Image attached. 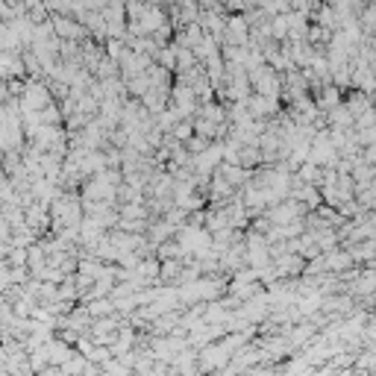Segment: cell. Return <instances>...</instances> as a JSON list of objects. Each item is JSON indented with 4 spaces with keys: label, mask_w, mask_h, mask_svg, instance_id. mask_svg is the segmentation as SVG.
Returning a JSON list of instances; mask_svg holds the SVG:
<instances>
[{
    "label": "cell",
    "mask_w": 376,
    "mask_h": 376,
    "mask_svg": "<svg viewBox=\"0 0 376 376\" xmlns=\"http://www.w3.org/2000/svg\"><path fill=\"white\" fill-rule=\"evenodd\" d=\"M21 103V112H38V109H45L47 103H53V94H50V86L47 80L41 77H30L24 82V91L18 97Z\"/></svg>",
    "instance_id": "cell-1"
},
{
    "label": "cell",
    "mask_w": 376,
    "mask_h": 376,
    "mask_svg": "<svg viewBox=\"0 0 376 376\" xmlns=\"http://www.w3.org/2000/svg\"><path fill=\"white\" fill-rule=\"evenodd\" d=\"M53 21V33H57L59 38L65 41H82V38H89V30H86V24H80L74 15H50Z\"/></svg>",
    "instance_id": "cell-2"
},
{
    "label": "cell",
    "mask_w": 376,
    "mask_h": 376,
    "mask_svg": "<svg viewBox=\"0 0 376 376\" xmlns=\"http://www.w3.org/2000/svg\"><path fill=\"white\" fill-rule=\"evenodd\" d=\"M244 106H247V112L253 115V118H259V121H268V118H273L276 112L283 109V100L280 97H264V94H250L247 100H244Z\"/></svg>",
    "instance_id": "cell-3"
},
{
    "label": "cell",
    "mask_w": 376,
    "mask_h": 376,
    "mask_svg": "<svg viewBox=\"0 0 376 376\" xmlns=\"http://www.w3.org/2000/svg\"><path fill=\"white\" fill-rule=\"evenodd\" d=\"M273 268L280 276H300L306 271V259L300 253H294V250H285V253L273 256Z\"/></svg>",
    "instance_id": "cell-4"
},
{
    "label": "cell",
    "mask_w": 376,
    "mask_h": 376,
    "mask_svg": "<svg viewBox=\"0 0 376 376\" xmlns=\"http://www.w3.org/2000/svg\"><path fill=\"white\" fill-rule=\"evenodd\" d=\"M138 100H142V106L147 109L150 115H159L162 109H168V103H171V89H159V86H150L142 97H138Z\"/></svg>",
    "instance_id": "cell-5"
},
{
    "label": "cell",
    "mask_w": 376,
    "mask_h": 376,
    "mask_svg": "<svg viewBox=\"0 0 376 376\" xmlns=\"http://www.w3.org/2000/svg\"><path fill=\"white\" fill-rule=\"evenodd\" d=\"M324 262H326V271L329 273H344V271H353V264H356V259L350 256V250L347 247H332V250H326L324 253Z\"/></svg>",
    "instance_id": "cell-6"
},
{
    "label": "cell",
    "mask_w": 376,
    "mask_h": 376,
    "mask_svg": "<svg viewBox=\"0 0 376 376\" xmlns=\"http://www.w3.org/2000/svg\"><path fill=\"white\" fill-rule=\"evenodd\" d=\"M344 103H347V109L353 112V118H356L359 112H365V109L373 106L370 94H368V91H361V89H347V91H344Z\"/></svg>",
    "instance_id": "cell-7"
},
{
    "label": "cell",
    "mask_w": 376,
    "mask_h": 376,
    "mask_svg": "<svg viewBox=\"0 0 376 376\" xmlns=\"http://www.w3.org/2000/svg\"><path fill=\"white\" fill-rule=\"evenodd\" d=\"M235 162H239L241 168H247V171L262 168V150H259V144H241L239 153H235Z\"/></svg>",
    "instance_id": "cell-8"
},
{
    "label": "cell",
    "mask_w": 376,
    "mask_h": 376,
    "mask_svg": "<svg viewBox=\"0 0 376 376\" xmlns=\"http://www.w3.org/2000/svg\"><path fill=\"white\" fill-rule=\"evenodd\" d=\"M156 256L159 259H188V253H186V247L179 244L176 239H168V241H162V244H156Z\"/></svg>",
    "instance_id": "cell-9"
},
{
    "label": "cell",
    "mask_w": 376,
    "mask_h": 376,
    "mask_svg": "<svg viewBox=\"0 0 376 376\" xmlns=\"http://www.w3.org/2000/svg\"><path fill=\"white\" fill-rule=\"evenodd\" d=\"M91 317H106V315H115V300L112 297H94V300H86Z\"/></svg>",
    "instance_id": "cell-10"
},
{
    "label": "cell",
    "mask_w": 376,
    "mask_h": 376,
    "mask_svg": "<svg viewBox=\"0 0 376 376\" xmlns=\"http://www.w3.org/2000/svg\"><path fill=\"white\" fill-rule=\"evenodd\" d=\"M329 38H332V30L309 21V30H306V41H309V45H329Z\"/></svg>",
    "instance_id": "cell-11"
},
{
    "label": "cell",
    "mask_w": 376,
    "mask_h": 376,
    "mask_svg": "<svg viewBox=\"0 0 376 376\" xmlns=\"http://www.w3.org/2000/svg\"><path fill=\"white\" fill-rule=\"evenodd\" d=\"M171 135L176 138V142H188V138L194 135V118H179L171 127Z\"/></svg>",
    "instance_id": "cell-12"
},
{
    "label": "cell",
    "mask_w": 376,
    "mask_h": 376,
    "mask_svg": "<svg viewBox=\"0 0 376 376\" xmlns=\"http://www.w3.org/2000/svg\"><path fill=\"white\" fill-rule=\"evenodd\" d=\"M285 36H288V12L285 15H273L271 18V38L285 41Z\"/></svg>",
    "instance_id": "cell-13"
},
{
    "label": "cell",
    "mask_w": 376,
    "mask_h": 376,
    "mask_svg": "<svg viewBox=\"0 0 376 376\" xmlns=\"http://www.w3.org/2000/svg\"><path fill=\"white\" fill-rule=\"evenodd\" d=\"M186 144V150L191 153V156H197V153H203L209 144H212V138H206V135H200V133H194L188 142H183Z\"/></svg>",
    "instance_id": "cell-14"
},
{
    "label": "cell",
    "mask_w": 376,
    "mask_h": 376,
    "mask_svg": "<svg viewBox=\"0 0 376 376\" xmlns=\"http://www.w3.org/2000/svg\"><path fill=\"white\" fill-rule=\"evenodd\" d=\"M361 162H368V165H376V144H368V147H361Z\"/></svg>",
    "instance_id": "cell-15"
},
{
    "label": "cell",
    "mask_w": 376,
    "mask_h": 376,
    "mask_svg": "<svg viewBox=\"0 0 376 376\" xmlns=\"http://www.w3.org/2000/svg\"><path fill=\"white\" fill-rule=\"evenodd\" d=\"M3 365H6V350H3V344H0V370H3Z\"/></svg>",
    "instance_id": "cell-16"
}]
</instances>
